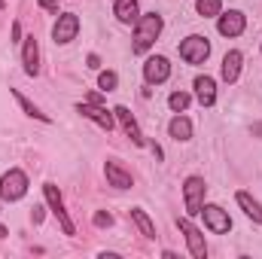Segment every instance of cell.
Returning <instances> with one entry per match:
<instances>
[{
	"label": "cell",
	"mask_w": 262,
	"mask_h": 259,
	"mask_svg": "<svg viewBox=\"0 0 262 259\" xmlns=\"http://www.w3.org/2000/svg\"><path fill=\"white\" fill-rule=\"evenodd\" d=\"M162 28H165V21H162V15H159V12L137 15V21H134V43H131V52L143 55V52H146V49L159 40Z\"/></svg>",
	"instance_id": "obj_1"
},
{
	"label": "cell",
	"mask_w": 262,
	"mask_h": 259,
	"mask_svg": "<svg viewBox=\"0 0 262 259\" xmlns=\"http://www.w3.org/2000/svg\"><path fill=\"white\" fill-rule=\"evenodd\" d=\"M177 52H180V58H183L186 64H204L207 55H210V40L201 37V34H189V37L177 46Z\"/></svg>",
	"instance_id": "obj_2"
},
{
	"label": "cell",
	"mask_w": 262,
	"mask_h": 259,
	"mask_svg": "<svg viewBox=\"0 0 262 259\" xmlns=\"http://www.w3.org/2000/svg\"><path fill=\"white\" fill-rule=\"evenodd\" d=\"M25 195H28V174L18 171V168H9L0 177V198L3 201H18Z\"/></svg>",
	"instance_id": "obj_3"
},
{
	"label": "cell",
	"mask_w": 262,
	"mask_h": 259,
	"mask_svg": "<svg viewBox=\"0 0 262 259\" xmlns=\"http://www.w3.org/2000/svg\"><path fill=\"white\" fill-rule=\"evenodd\" d=\"M204 195H207V186H204V177H186L183 183V204H186V213L189 217H198L201 207H204Z\"/></svg>",
	"instance_id": "obj_4"
},
{
	"label": "cell",
	"mask_w": 262,
	"mask_h": 259,
	"mask_svg": "<svg viewBox=\"0 0 262 259\" xmlns=\"http://www.w3.org/2000/svg\"><path fill=\"white\" fill-rule=\"evenodd\" d=\"M43 195H46V201H49V207H52V213L58 217V223H61V232H64V235H76V226H73V220L67 217V210H64V201H61V192H58V186H52V183H46V186H43Z\"/></svg>",
	"instance_id": "obj_5"
},
{
	"label": "cell",
	"mask_w": 262,
	"mask_h": 259,
	"mask_svg": "<svg viewBox=\"0 0 262 259\" xmlns=\"http://www.w3.org/2000/svg\"><path fill=\"white\" fill-rule=\"evenodd\" d=\"M76 113H82L85 119H92L98 128H104V131H113V125H116V116H113V110H107V107H101V104H92V101H85V104H76Z\"/></svg>",
	"instance_id": "obj_6"
},
{
	"label": "cell",
	"mask_w": 262,
	"mask_h": 259,
	"mask_svg": "<svg viewBox=\"0 0 262 259\" xmlns=\"http://www.w3.org/2000/svg\"><path fill=\"white\" fill-rule=\"evenodd\" d=\"M216 18H220V21H216V31H220L223 37H241V34H244V28H247V15H244L241 9L220 12Z\"/></svg>",
	"instance_id": "obj_7"
},
{
	"label": "cell",
	"mask_w": 262,
	"mask_h": 259,
	"mask_svg": "<svg viewBox=\"0 0 262 259\" xmlns=\"http://www.w3.org/2000/svg\"><path fill=\"white\" fill-rule=\"evenodd\" d=\"M201 217H204V226H207L213 235H226V232L232 229L229 210H223L220 204H204V207H201Z\"/></svg>",
	"instance_id": "obj_8"
},
{
	"label": "cell",
	"mask_w": 262,
	"mask_h": 259,
	"mask_svg": "<svg viewBox=\"0 0 262 259\" xmlns=\"http://www.w3.org/2000/svg\"><path fill=\"white\" fill-rule=\"evenodd\" d=\"M171 76V61L165 58V55H149L146 61H143V79L149 82V85H159V82H165Z\"/></svg>",
	"instance_id": "obj_9"
},
{
	"label": "cell",
	"mask_w": 262,
	"mask_h": 259,
	"mask_svg": "<svg viewBox=\"0 0 262 259\" xmlns=\"http://www.w3.org/2000/svg\"><path fill=\"white\" fill-rule=\"evenodd\" d=\"M76 34H79V15L76 12H61L58 15V21H55V28H52V37H55V43H70V40H76Z\"/></svg>",
	"instance_id": "obj_10"
},
{
	"label": "cell",
	"mask_w": 262,
	"mask_h": 259,
	"mask_svg": "<svg viewBox=\"0 0 262 259\" xmlns=\"http://www.w3.org/2000/svg\"><path fill=\"white\" fill-rule=\"evenodd\" d=\"M177 229L183 232V238H186V244H189V253L195 259H204L207 256V244H204V235L198 232L195 226H192V220H177Z\"/></svg>",
	"instance_id": "obj_11"
},
{
	"label": "cell",
	"mask_w": 262,
	"mask_h": 259,
	"mask_svg": "<svg viewBox=\"0 0 262 259\" xmlns=\"http://www.w3.org/2000/svg\"><path fill=\"white\" fill-rule=\"evenodd\" d=\"M21 64L28 76H37L40 73V46L34 37H25V46H21Z\"/></svg>",
	"instance_id": "obj_12"
},
{
	"label": "cell",
	"mask_w": 262,
	"mask_h": 259,
	"mask_svg": "<svg viewBox=\"0 0 262 259\" xmlns=\"http://www.w3.org/2000/svg\"><path fill=\"white\" fill-rule=\"evenodd\" d=\"M241 64H244V55L238 52V49H229L226 55H223V67H220V73H223V79L232 85V82H238V76H241Z\"/></svg>",
	"instance_id": "obj_13"
},
{
	"label": "cell",
	"mask_w": 262,
	"mask_h": 259,
	"mask_svg": "<svg viewBox=\"0 0 262 259\" xmlns=\"http://www.w3.org/2000/svg\"><path fill=\"white\" fill-rule=\"evenodd\" d=\"M195 98H198V104L201 107H213L216 104V82H213V76H195Z\"/></svg>",
	"instance_id": "obj_14"
},
{
	"label": "cell",
	"mask_w": 262,
	"mask_h": 259,
	"mask_svg": "<svg viewBox=\"0 0 262 259\" xmlns=\"http://www.w3.org/2000/svg\"><path fill=\"white\" fill-rule=\"evenodd\" d=\"M113 116L119 119V125L125 128V134L131 137V143H137V146H143L146 140H143V134L137 128V122H134V116L128 113V107H113Z\"/></svg>",
	"instance_id": "obj_15"
},
{
	"label": "cell",
	"mask_w": 262,
	"mask_h": 259,
	"mask_svg": "<svg viewBox=\"0 0 262 259\" xmlns=\"http://www.w3.org/2000/svg\"><path fill=\"white\" fill-rule=\"evenodd\" d=\"M104 174H107V183H110V186H116V189H128V186H131V174L119 165V162H113V159L104 165Z\"/></svg>",
	"instance_id": "obj_16"
},
{
	"label": "cell",
	"mask_w": 262,
	"mask_h": 259,
	"mask_svg": "<svg viewBox=\"0 0 262 259\" xmlns=\"http://www.w3.org/2000/svg\"><path fill=\"white\" fill-rule=\"evenodd\" d=\"M235 201H238V207H241V210L256 223V226H262V204L253 198V195H250V192H238V195H235Z\"/></svg>",
	"instance_id": "obj_17"
},
{
	"label": "cell",
	"mask_w": 262,
	"mask_h": 259,
	"mask_svg": "<svg viewBox=\"0 0 262 259\" xmlns=\"http://www.w3.org/2000/svg\"><path fill=\"white\" fill-rule=\"evenodd\" d=\"M113 15H116L122 25H134V21H137V15H140V6H137V0H116Z\"/></svg>",
	"instance_id": "obj_18"
},
{
	"label": "cell",
	"mask_w": 262,
	"mask_h": 259,
	"mask_svg": "<svg viewBox=\"0 0 262 259\" xmlns=\"http://www.w3.org/2000/svg\"><path fill=\"white\" fill-rule=\"evenodd\" d=\"M168 134H171L174 140H189V137H192V122H189L183 113H177V116L168 122Z\"/></svg>",
	"instance_id": "obj_19"
},
{
	"label": "cell",
	"mask_w": 262,
	"mask_h": 259,
	"mask_svg": "<svg viewBox=\"0 0 262 259\" xmlns=\"http://www.w3.org/2000/svg\"><path fill=\"white\" fill-rule=\"evenodd\" d=\"M9 92H12V98H15V101L21 104V110H25L28 116H34V119H40V122H49V116H46V113H43V110H40V107H37L34 101H28V98H25V95H21L18 89H9Z\"/></svg>",
	"instance_id": "obj_20"
},
{
	"label": "cell",
	"mask_w": 262,
	"mask_h": 259,
	"mask_svg": "<svg viewBox=\"0 0 262 259\" xmlns=\"http://www.w3.org/2000/svg\"><path fill=\"white\" fill-rule=\"evenodd\" d=\"M131 220L137 223V229H140V235H143V238H156V226H152V220L146 217V210L131 207Z\"/></svg>",
	"instance_id": "obj_21"
},
{
	"label": "cell",
	"mask_w": 262,
	"mask_h": 259,
	"mask_svg": "<svg viewBox=\"0 0 262 259\" xmlns=\"http://www.w3.org/2000/svg\"><path fill=\"white\" fill-rule=\"evenodd\" d=\"M195 9H198L201 18H216L223 12V0H198Z\"/></svg>",
	"instance_id": "obj_22"
},
{
	"label": "cell",
	"mask_w": 262,
	"mask_h": 259,
	"mask_svg": "<svg viewBox=\"0 0 262 259\" xmlns=\"http://www.w3.org/2000/svg\"><path fill=\"white\" fill-rule=\"evenodd\" d=\"M189 101H192V98H189L186 92H171V98H168V107H171L174 113H183V110L189 107Z\"/></svg>",
	"instance_id": "obj_23"
},
{
	"label": "cell",
	"mask_w": 262,
	"mask_h": 259,
	"mask_svg": "<svg viewBox=\"0 0 262 259\" xmlns=\"http://www.w3.org/2000/svg\"><path fill=\"white\" fill-rule=\"evenodd\" d=\"M98 85H101L104 92H113V89L119 85V76H116L113 70H101V76H98Z\"/></svg>",
	"instance_id": "obj_24"
},
{
	"label": "cell",
	"mask_w": 262,
	"mask_h": 259,
	"mask_svg": "<svg viewBox=\"0 0 262 259\" xmlns=\"http://www.w3.org/2000/svg\"><path fill=\"white\" fill-rule=\"evenodd\" d=\"M92 223H95L98 229H107V226H113V217H110L107 210H98V213L92 217Z\"/></svg>",
	"instance_id": "obj_25"
},
{
	"label": "cell",
	"mask_w": 262,
	"mask_h": 259,
	"mask_svg": "<svg viewBox=\"0 0 262 259\" xmlns=\"http://www.w3.org/2000/svg\"><path fill=\"white\" fill-rule=\"evenodd\" d=\"M18 40H21V25L12 21V43H18Z\"/></svg>",
	"instance_id": "obj_26"
},
{
	"label": "cell",
	"mask_w": 262,
	"mask_h": 259,
	"mask_svg": "<svg viewBox=\"0 0 262 259\" xmlns=\"http://www.w3.org/2000/svg\"><path fill=\"white\" fill-rule=\"evenodd\" d=\"M43 9H58V0H37Z\"/></svg>",
	"instance_id": "obj_27"
},
{
	"label": "cell",
	"mask_w": 262,
	"mask_h": 259,
	"mask_svg": "<svg viewBox=\"0 0 262 259\" xmlns=\"http://www.w3.org/2000/svg\"><path fill=\"white\" fill-rule=\"evenodd\" d=\"M85 61H89V67H92V70H98V67H101V58H98V55H89Z\"/></svg>",
	"instance_id": "obj_28"
},
{
	"label": "cell",
	"mask_w": 262,
	"mask_h": 259,
	"mask_svg": "<svg viewBox=\"0 0 262 259\" xmlns=\"http://www.w3.org/2000/svg\"><path fill=\"white\" fill-rule=\"evenodd\" d=\"M34 223H43V207H34Z\"/></svg>",
	"instance_id": "obj_29"
},
{
	"label": "cell",
	"mask_w": 262,
	"mask_h": 259,
	"mask_svg": "<svg viewBox=\"0 0 262 259\" xmlns=\"http://www.w3.org/2000/svg\"><path fill=\"white\" fill-rule=\"evenodd\" d=\"M6 235H9V232H6V226H0V241H3Z\"/></svg>",
	"instance_id": "obj_30"
},
{
	"label": "cell",
	"mask_w": 262,
	"mask_h": 259,
	"mask_svg": "<svg viewBox=\"0 0 262 259\" xmlns=\"http://www.w3.org/2000/svg\"><path fill=\"white\" fill-rule=\"evenodd\" d=\"M0 9H3V0H0Z\"/></svg>",
	"instance_id": "obj_31"
}]
</instances>
